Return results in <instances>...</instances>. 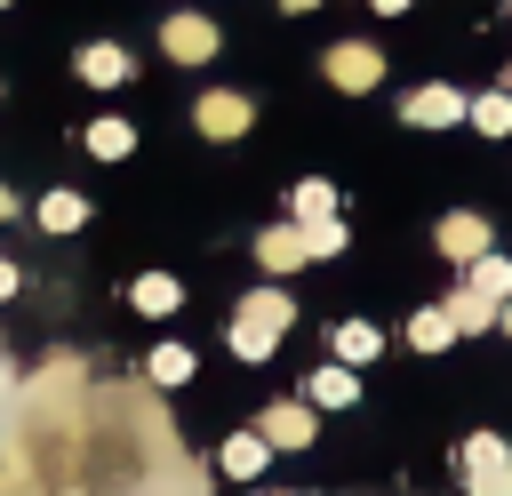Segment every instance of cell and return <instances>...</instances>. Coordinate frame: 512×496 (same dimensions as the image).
<instances>
[{"label": "cell", "instance_id": "obj_1", "mask_svg": "<svg viewBox=\"0 0 512 496\" xmlns=\"http://www.w3.org/2000/svg\"><path fill=\"white\" fill-rule=\"evenodd\" d=\"M192 128H200L208 144H232V136H248V128H256V104H248L240 88H208V96L192 104Z\"/></svg>", "mask_w": 512, "mask_h": 496}, {"label": "cell", "instance_id": "obj_2", "mask_svg": "<svg viewBox=\"0 0 512 496\" xmlns=\"http://www.w3.org/2000/svg\"><path fill=\"white\" fill-rule=\"evenodd\" d=\"M320 72H328V88H344V96H368V88L384 80V56H376L368 40H336V48L320 56Z\"/></svg>", "mask_w": 512, "mask_h": 496}, {"label": "cell", "instance_id": "obj_3", "mask_svg": "<svg viewBox=\"0 0 512 496\" xmlns=\"http://www.w3.org/2000/svg\"><path fill=\"white\" fill-rule=\"evenodd\" d=\"M464 112H472V96H464V88H448V80H432V88H408V96H400V120H408V128H456Z\"/></svg>", "mask_w": 512, "mask_h": 496}, {"label": "cell", "instance_id": "obj_4", "mask_svg": "<svg viewBox=\"0 0 512 496\" xmlns=\"http://www.w3.org/2000/svg\"><path fill=\"white\" fill-rule=\"evenodd\" d=\"M432 248H440V256L464 272V264H472L480 248H496V240H488V216H472V208H448V216H440V232H432Z\"/></svg>", "mask_w": 512, "mask_h": 496}, {"label": "cell", "instance_id": "obj_5", "mask_svg": "<svg viewBox=\"0 0 512 496\" xmlns=\"http://www.w3.org/2000/svg\"><path fill=\"white\" fill-rule=\"evenodd\" d=\"M256 264H264V272H296V264H312L304 224H296V216H288V224H264V232H256Z\"/></svg>", "mask_w": 512, "mask_h": 496}, {"label": "cell", "instance_id": "obj_6", "mask_svg": "<svg viewBox=\"0 0 512 496\" xmlns=\"http://www.w3.org/2000/svg\"><path fill=\"white\" fill-rule=\"evenodd\" d=\"M256 432L272 440V456H280V448H312V400H272V408L256 416Z\"/></svg>", "mask_w": 512, "mask_h": 496}, {"label": "cell", "instance_id": "obj_7", "mask_svg": "<svg viewBox=\"0 0 512 496\" xmlns=\"http://www.w3.org/2000/svg\"><path fill=\"white\" fill-rule=\"evenodd\" d=\"M160 48H168L176 64H208V56H216V24H208V16H168V24H160Z\"/></svg>", "mask_w": 512, "mask_h": 496}, {"label": "cell", "instance_id": "obj_8", "mask_svg": "<svg viewBox=\"0 0 512 496\" xmlns=\"http://www.w3.org/2000/svg\"><path fill=\"white\" fill-rule=\"evenodd\" d=\"M304 400H312V408H352V400H360V376H352V360H320V368L304 376Z\"/></svg>", "mask_w": 512, "mask_h": 496}, {"label": "cell", "instance_id": "obj_9", "mask_svg": "<svg viewBox=\"0 0 512 496\" xmlns=\"http://www.w3.org/2000/svg\"><path fill=\"white\" fill-rule=\"evenodd\" d=\"M264 464H272V440H264V432H232V440L216 448V472H224V480H256Z\"/></svg>", "mask_w": 512, "mask_h": 496}, {"label": "cell", "instance_id": "obj_10", "mask_svg": "<svg viewBox=\"0 0 512 496\" xmlns=\"http://www.w3.org/2000/svg\"><path fill=\"white\" fill-rule=\"evenodd\" d=\"M128 72H136V64H128L120 40H88V48H80V80H88V88H120Z\"/></svg>", "mask_w": 512, "mask_h": 496}, {"label": "cell", "instance_id": "obj_11", "mask_svg": "<svg viewBox=\"0 0 512 496\" xmlns=\"http://www.w3.org/2000/svg\"><path fill=\"white\" fill-rule=\"evenodd\" d=\"M192 344H152L144 352V384H160V392H176V384H192Z\"/></svg>", "mask_w": 512, "mask_h": 496}, {"label": "cell", "instance_id": "obj_12", "mask_svg": "<svg viewBox=\"0 0 512 496\" xmlns=\"http://www.w3.org/2000/svg\"><path fill=\"white\" fill-rule=\"evenodd\" d=\"M128 304H136L144 320H168V312L184 304V288H176L168 272H144V280H128Z\"/></svg>", "mask_w": 512, "mask_h": 496}, {"label": "cell", "instance_id": "obj_13", "mask_svg": "<svg viewBox=\"0 0 512 496\" xmlns=\"http://www.w3.org/2000/svg\"><path fill=\"white\" fill-rule=\"evenodd\" d=\"M496 312H504L496 296H480V288H464V280H456V296H448V320H456V336H480V328H496Z\"/></svg>", "mask_w": 512, "mask_h": 496}, {"label": "cell", "instance_id": "obj_14", "mask_svg": "<svg viewBox=\"0 0 512 496\" xmlns=\"http://www.w3.org/2000/svg\"><path fill=\"white\" fill-rule=\"evenodd\" d=\"M280 336H288V328H272V320H256V312H232V352H240V360H272Z\"/></svg>", "mask_w": 512, "mask_h": 496}, {"label": "cell", "instance_id": "obj_15", "mask_svg": "<svg viewBox=\"0 0 512 496\" xmlns=\"http://www.w3.org/2000/svg\"><path fill=\"white\" fill-rule=\"evenodd\" d=\"M464 288H480V296H512V256H496V248H480L472 264H464Z\"/></svg>", "mask_w": 512, "mask_h": 496}, {"label": "cell", "instance_id": "obj_16", "mask_svg": "<svg viewBox=\"0 0 512 496\" xmlns=\"http://www.w3.org/2000/svg\"><path fill=\"white\" fill-rule=\"evenodd\" d=\"M408 344H416V352H448V344H456V320H448V304H424V312L408 320Z\"/></svg>", "mask_w": 512, "mask_h": 496}, {"label": "cell", "instance_id": "obj_17", "mask_svg": "<svg viewBox=\"0 0 512 496\" xmlns=\"http://www.w3.org/2000/svg\"><path fill=\"white\" fill-rule=\"evenodd\" d=\"M464 120H472V128H480V136H512V88H504V80H496V88H488V96H472V112H464Z\"/></svg>", "mask_w": 512, "mask_h": 496}, {"label": "cell", "instance_id": "obj_18", "mask_svg": "<svg viewBox=\"0 0 512 496\" xmlns=\"http://www.w3.org/2000/svg\"><path fill=\"white\" fill-rule=\"evenodd\" d=\"M464 496H512V448H504V456L464 464Z\"/></svg>", "mask_w": 512, "mask_h": 496}, {"label": "cell", "instance_id": "obj_19", "mask_svg": "<svg viewBox=\"0 0 512 496\" xmlns=\"http://www.w3.org/2000/svg\"><path fill=\"white\" fill-rule=\"evenodd\" d=\"M376 352H384V328H376V320H344V328H336V360L360 368V360H376Z\"/></svg>", "mask_w": 512, "mask_h": 496}, {"label": "cell", "instance_id": "obj_20", "mask_svg": "<svg viewBox=\"0 0 512 496\" xmlns=\"http://www.w3.org/2000/svg\"><path fill=\"white\" fill-rule=\"evenodd\" d=\"M88 152H96V160H128V152H136V128H128V120H88Z\"/></svg>", "mask_w": 512, "mask_h": 496}, {"label": "cell", "instance_id": "obj_21", "mask_svg": "<svg viewBox=\"0 0 512 496\" xmlns=\"http://www.w3.org/2000/svg\"><path fill=\"white\" fill-rule=\"evenodd\" d=\"M80 224H88V200L80 192H48L40 200V232H80Z\"/></svg>", "mask_w": 512, "mask_h": 496}, {"label": "cell", "instance_id": "obj_22", "mask_svg": "<svg viewBox=\"0 0 512 496\" xmlns=\"http://www.w3.org/2000/svg\"><path fill=\"white\" fill-rule=\"evenodd\" d=\"M288 208H296V224H312V216H336V184H320V176H304V184L288 192Z\"/></svg>", "mask_w": 512, "mask_h": 496}, {"label": "cell", "instance_id": "obj_23", "mask_svg": "<svg viewBox=\"0 0 512 496\" xmlns=\"http://www.w3.org/2000/svg\"><path fill=\"white\" fill-rule=\"evenodd\" d=\"M304 240H312V264H320V256H344V216H312Z\"/></svg>", "mask_w": 512, "mask_h": 496}, {"label": "cell", "instance_id": "obj_24", "mask_svg": "<svg viewBox=\"0 0 512 496\" xmlns=\"http://www.w3.org/2000/svg\"><path fill=\"white\" fill-rule=\"evenodd\" d=\"M8 296H16V264L0 256V304H8Z\"/></svg>", "mask_w": 512, "mask_h": 496}, {"label": "cell", "instance_id": "obj_25", "mask_svg": "<svg viewBox=\"0 0 512 496\" xmlns=\"http://www.w3.org/2000/svg\"><path fill=\"white\" fill-rule=\"evenodd\" d=\"M368 8H376V16H400V8H408V0H368Z\"/></svg>", "mask_w": 512, "mask_h": 496}, {"label": "cell", "instance_id": "obj_26", "mask_svg": "<svg viewBox=\"0 0 512 496\" xmlns=\"http://www.w3.org/2000/svg\"><path fill=\"white\" fill-rule=\"evenodd\" d=\"M496 328H504V336H512V296H504V312H496Z\"/></svg>", "mask_w": 512, "mask_h": 496}, {"label": "cell", "instance_id": "obj_27", "mask_svg": "<svg viewBox=\"0 0 512 496\" xmlns=\"http://www.w3.org/2000/svg\"><path fill=\"white\" fill-rule=\"evenodd\" d=\"M280 8H288V16H304V8H320V0H280Z\"/></svg>", "mask_w": 512, "mask_h": 496}, {"label": "cell", "instance_id": "obj_28", "mask_svg": "<svg viewBox=\"0 0 512 496\" xmlns=\"http://www.w3.org/2000/svg\"><path fill=\"white\" fill-rule=\"evenodd\" d=\"M8 216H16V192H0V224H8Z\"/></svg>", "mask_w": 512, "mask_h": 496}, {"label": "cell", "instance_id": "obj_29", "mask_svg": "<svg viewBox=\"0 0 512 496\" xmlns=\"http://www.w3.org/2000/svg\"><path fill=\"white\" fill-rule=\"evenodd\" d=\"M504 88H512V64H504Z\"/></svg>", "mask_w": 512, "mask_h": 496}, {"label": "cell", "instance_id": "obj_30", "mask_svg": "<svg viewBox=\"0 0 512 496\" xmlns=\"http://www.w3.org/2000/svg\"><path fill=\"white\" fill-rule=\"evenodd\" d=\"M0 8H8V0H0Z\"/></svg>", "mask_w": 512, "mask_h": 496}]
</instances>
